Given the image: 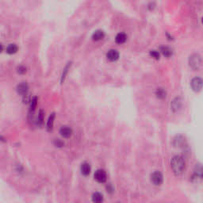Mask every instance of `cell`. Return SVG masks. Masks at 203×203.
Instances as JSON below:
<instances>
[{"label": "cell", "instance_id": "10", "mask_svg": "<svg viewBox=\"0 0 203 203\" xmlns=\"http://www.w3.org/2000/svg\"><path fill=\"white\" fill-rule=\"evenodd\" d=\"M60 133L62 137H65V138H68L72 136V129H71L68 126H62V127L60 129Z\"/></svg>", "mask_w": 203, "mask_h": 203}, {"label": "cell", "instance_id": "7", "mask_svg": "<svg viewBox=\"0 0 203 203\" xmlns=\"http://www.w3.org/2000/svg\"><path fill=\"white\" fill-rule=\"evenodd\" d=\"M29 91V86L25 82H22L17 86V91L19 95L25 96Z\"/></svg>", "mask_w": 203, "mask_h": 203}, {"label": "cell", "instance_id": "13", "mask_svg": "<svg viewBox=\"0 0 203 203\" xmlns=\"http://www.w3.org/2000/svg\"><path fill=\"white\" fill-rule=\"evenodd\" d=\"M159 52L166 57H170L171 56H172V49L167 46H160Z\"/></svg>", "mask_w": 203, "mask_h": 203}, {"label": "cell", "instance_id": "9", "mask_svg": "<svg viewBox=\"0 0 203 203\" xmlns=\"http://www.w3.org/2000/svg\"><path fill=\"white\" fill-rule=\"evenodd\" d=\"M106 57L110 61H116L119 58V53H118V50L110 49L106 53Z\"/></svg>", "mask_w": 203, "mask_h": 203}, {"label": "cell", "instance_id": "22", "mask_svg": "<svg viewBox=\"0 0 203 203\" xmlns=\"http://www.w3.org/2000/svg\"><path fill=\"white\" fill-rule=\"evenodd\" d=\"M17 71L19 74H24L26 72V68L25 66H23V65H20V66L18 67Z\"/></svg>", "mask_w": 203, "mask_h": 203}, {"label": "cell", "instance_id": "4", "mask_svg": "<svg viewBox=\"0 0 203 203\" xmlns=\"http://www.w3.org/2000/svg\"><path fill=\"white\" fill-rule=\"evenodd\" d=\"M151 181L154 185L156 186H160L163 183V176L160 171H156L152 173L151 175Z\"/></svg>", "mask_w": 203, "mask_h": 203}, {"label": "cell", "instance_id": "12", "mask_svg": "<svg viewBox=\"0 0 203 203\" xmlns=\"http://www.w3.org/2000/svg\"><path fill=\"white\" fill-rule=\"evenodd\" d=\"M105 37V33L101 29H98V30H95L92 34V39L94 41H100L102 39H103Z\"/></svg>", "mask_w": 203, "mask_h": 203}, {"label": "cell", "instance_id": "6", "mask_svg": "<svg viewBox=\"0 0 203 203\" xmlns=\"http://www.w3.org/2000/svg\"><path fill=\"white\" fill-rule=\"evenodd\" d=\"M193 177L196 179H203V165L197 163L194 168Z\"/></svg>", "mask_w": 203, "mask_h": 203}, {"label": "cell", "instance_id": "14", "mask_svg": "<svg viewBox=\"0 0 203 203\" xmlns=\"http://www.w3.org/2000/svg\"><path fill=\"white\" fill-rule=\"evenodd\" d=\"M81 172L84 175H88L91 173V166L88 163L85 162V163H82L81 165Z\"/></svg>", "mask_w": 203, "mask_h": 203}, {"label": "cell", "instance_id": "5", "mask_svg": "<svg viewBox=\"0 0 203 203\" xmlns=\"http://www.w3.org/2000/svg\"><path fill=\"white\" fill-rule=\"evenodd\" d=\"M95 179L97 181V182H101V183L105 182L106 181V179H107L106 172L104 170H103V169H99V170H97L95 173Z\"/></svg>", "mask_w": 203, "mask_h": 203}, {"label": "cell", "instance_id": "3", "mask_svg": "<svg viewBox=\"0 0 203 203\" xmlns=\"http://www.w3.org/2000/svg\"><path fill=\"white\" fill-rule=\"evenodd\" d=\"M190 87L195 92H198L203 88V80L201 77H194L190 81Z\"/></svg>", "mask_w": 203, "mask_h": 203}, {"label": "cell", "instance_id": "18", "mask_svg": "<svg viewBox=\"0 0 203 203\" xmlns=\"http://www.w3.org/2000/svg\"><path fill=\"white\" fill-rule=\"evenodd\" d=\"M54 118H55V114L53 113V114H51V115L49 116V120H48V122H47V128L49 130H51V129H53Z\"/></svg>", "mask_w": 203, "mask_h": 203}, {"label": "cell", "instance_id": "20", "mask_svg": "<svg viewBox=\"0 0 203 203\" xmlns=\"http://www.w3.org/2000/svg\"><path fill=\"white\" fill-rule=\"evenodd\" d=\"M149 54H150L151 57H152V58H154V59L159 60V58H160V53H159V52L156 51V50H151Z\"/></svg>", "mask_w": 203, "mask_h": 203}, {"label": "cell", "instance_id": "2", "mask_svg": "<svg viewBox=\"0 0 203 203\" xmlns=\"http://www.w3.org/2000/svg\"><path fill=\"white\" fill-rule=\"evenodd\" d=\"M188 63H189V65L193 70H197L202 64V58L199 54L194 53V54H192L189 57Z\"/></svg>", "mask_w": 203, "mask_h": 203}, {"label": "cell", "instance_id": "11", "mask_svg": "<svg viewBox=\"0 0 203 203\" xmlns=\"http://www.w3.org/2000/svg\"><path fill=\"white\" fill-rule=\"evenodd\" d=\"M126 40H127V35L125 33H119L115 37V41L117 44H123Z\"/></svg>", "mask_w": 203, "mask_h": 203}, {"label": "cell", "instance_id": "8", "mask_svg": "<svg viewBox=\"0 0 203 203\" xmlns=\"http://www.w3.org/2000/svg\"><path fill=\"white\" fill-rule=\"evenodd\" d=\"M171 107L174 112H177V111L180 110L181 107H182V100H181L180 98H175V99L171 102Z\"/></svg>", "mask_w": 203, "mask_h": 203}, {"label": "cell", "instance_id": "17", "mask_svg": "<svg viewBox=\"0 0 203 203\" xmlns=\"http://www.w3.org/2000/svg\"><path fill=\"white\" fill-rule=\"evenodd\" d=\"M156 96H157V98H159V99H165L166 96H167V92H166V91L163 88H157V90H156Z\"/></svg>", "mask_w": 203, "mask_h": 203}, {"label": "cell", "instance_id": "23", "mask_svg": "<svg viewBox=\"0 0 203 203\" xmlns=\"http://www.w3.org/2000/svg\"><path fill=\"white\" fill-rule=\"evenodd\" d=\"M201 22H202V24H203V17H202V18H201Z\"/></svg>", "mask_w": 203, "mask_h": 203}, {"label": "cell", "instance_id": "1", "mask_svg": "<svg viewBox=\"0 0 203 203\" xmlns=\"http://www.w3.org/2000/svg\"><path fill=\"white\" fill-rule=\"evenodd\" d=\"M171 167L175 175H181L185 171L186 163L184 159L180 156H173L171 160Z\"/></svg>", "mask_w": 203, "mask_h": 203}, {"label": "cell", "instance_id": "21", "mask_svg": "<svg viewBox=\"0 0 203 203\" xmlns=\"http://www.w3.org/2000/svg\"><path fill=\"white\" fill-rule=\"evenodd\" d=\"M43 121H44V112H43V110H41L39 114H38V123L41 125L43 123Z\"/></svg>", "mask_w": 203, "mask_h": 203}, {"label": "cell", "instance_id": "19", "mask_svg": "<svg viewBox=\"0 0 203 203\" xmlns=\"http://www.w3.org/2000/svg\"><path fill=\"white\" fill-rule=\"evenodd\" d=\"M37 98L33 97L30 101V110L31 111H34L35 108L37 106Z\"/></svg>", "mask_w": 203, "mask_h": 203}, {"label": "cell", "instance_id": "16", "mask_svg": "<svg viewBox=\"0 0 203 203\" xmlns=\"http://www.w3.org/2000/svg\"><path fill=\"white\" fill-rule=\"evenodd\" d=\"M18 48L17 45L15 44H10L8 45V46L6 47V53H9V54H14V53H17Z\"/></svg>", "mask_w": 203, "mask_h": 203}, {"label": "cell", "instance_id": "15", "mask_svg": "<svg viewBox=\"0 0 203 203\" xmlns=\"http://www.w3.org/2000/svg\"><path fill=\"white\" fill-rule=\"evenodd\" d=\"M92 201L94 203H102L103 201V195L99 192H96L92 195Z\"/></svg>", "mask_w": 203, "mask_h": 203}]
</instances>
